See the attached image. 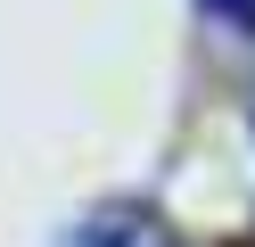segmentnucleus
<instances>
[{
    "mask_svg": "<svg viewBox=\"0 0 255 247\" xmlns=\"http://www.w3.org/2000/svg\"><path fill=\"white\" fill-rule=\"evenodd\" d=\"M58 247H181V231H173L156 206H140V198H107V206H91L83 223L58 231Z\"/></svg>",
    "mask_w": 255,
    "mask_h": 247,
    "instance_id": "f257e3e1",
    "label": "nucleus"
},
{
    "mask_svg": "<svg viewBox=\"0 0 255 247\" xmlns=\"http://www.w3.org/2000/svg\"><path fill=\"white\" fill-rule=\"evenodd\" d=\"M214 25H231V33H255V0H198Z\"/></svg>",
    "mask_w": 255,
    "mask_h": 247,
    "instance_id": "f03ea898",
    "label": "nucleus"
}]
</instances>
